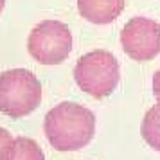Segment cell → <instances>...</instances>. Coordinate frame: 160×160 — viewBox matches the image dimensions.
<instances>
[{
	"label": "cell",
	"mask_w": 160,
	"mask_h": 160,
	"mask_svg": "<svg viewBox=\"0 0 160 160\" xmlns=\"http://www.w3.org/2000/svg\"><path fill=\"white\" fill-rule=\"evenodd\" d=\"M119 78L121 74L115 56L102 49L87 52L74 67V79L78 87L95 99H102L112 94L119 83Z\"/></svg>",
	"instance_id": "3"
},
{
	"label": "cell",
	"mask_w": 160,
	"mask_h": 160,
	"mask_svg": "<svg viewBox=\"0 0 160 160\" xmlns=\"http://www.w3.org/2000/svg\"><path fill=\"white\" fill-rule=\"evenodd\" d=\"M45 135L58 151H78L94 138L95 115L78 102H59L45 115Z\"/></svg>",
	"instance_id": "1"
},
{
	"label": "cell",
	"mask_w": 160,
	"mask_h": 160,
	"mask_svg": "<svg viewBox=\"0 0 160 160\" xmlns=\"http://www.w3.org/2000/svg\"><path fill=\"white\" fill-rule=\"evenodd\" d=\"M153 94L157 97V101L160 102V70H157L153 76Z\"/></svg>",
	"instance_id": "10"
},
{
	"label": "cell",
	"mask_w": 160,
	"mask_h": 160,
	"mask_svg": "<svg viewBox=\"0 0 160 160\" xmlns=\"http://www.w3.org/2000/svg\"><path fill=\"white\" fill-rule=\"evenodd\" d=\"M2 160H45L42 148L32 138L16 137L4 149Z\"/></svg>",
	"instance_id": "7"
},
{
	"label": "cell",
	"mask_w": 160,
	"mask_h": 160,
	"mask_svg": "<svg viewBox=\"0 0 160 160\" xmlns=\"http://www.w3.org/2000/svg\"><path fill=\"white\" fill-rule=\"evenodd\" d=\"M13 138L9 135L8 130H4V128H0V160H2V155H4V149L8 148V144L11 142Z\"/></svg>",
	"instance_id": "9"
},
{
	"label": "cell",
	"mask_w": 160,
	"mask_h": 160,
	"mask_svg": "<svg viewBox=\"0 0 160 160\" xmlns=\"http://www.w3.org/2000/svg\"><path fill=\"white\" fill-rule=\"evenodd\" d=\"M121 45L130 58L137 61H148L160 54V23L135 16L121 31Z\"/></svg>",
	"instance_id": "5"
},
{
	"label": "cell",
	"mask_w": 160,
	"mask_h": 160,
	"mask_svg": "<svg viewBox=\"0 0 160 160\" xmlns=\"http://www.w3.org/2000/svg\"><path fill=\"white\" fill-rule=\"evenodd\" d=\"M42 102V85L27 68H11L0 74V112L9 117H25Z\"/></svg>",
	"instance_id": "2"
},
{
	"label": "cell",
	"mask_w": 160,
	"mask_h": 160,
	"mask_svg": "<svg viewBox=\"0 0 160 160\" xmlns=\"http://www.w3.org/2000/svg\"><path fill=\"white\" fill-rule=\"evenodd\" d=\"M78 9L85 20L106 25L122 13L124 0H78Z\"/></svg>",
	"instance_id": "6"
},
{
	"label": "cell",
	"mask_w": 160,
	"mask_h": 160,
	"mask_svg": "<svg viewBox=\"0 0 160 160\" xmlns=\"http://www.w3.org/2000/svg\"><path fill=\"white\" fill-rule=\"evenodd\" d=\"M140 133L148 146H151L153 149L160 151V102L148 110L144 115L142 126H140Z\"/></svg>",
	"instance_id": "8"
},
{
	"label": "cell",
	"mask_w": 160,
	"mask_h": 160,
	"mask_svg": "<svg viewBox=\"0 0 160 160\" xmlns=\"http://www.w3.org/2000/svg\"><path fill=\"white\" fill-rule=\"evenodd\" d=\"M4 4H6V0H0V13H2V9H4Z\"/></svg>",
	"instance_id": "11"
},
{
	"label": "cell",
	"mask_w": 160,
	"mask_h": 160,
	"mask_svg": "<svg viewBox=\"0 0 160 160\" xmlns=\"http://www.w3.org/2000/svg\"><path fill=\"white\" fill-rule=\"evenodd\" d=\"M29 54L42 65H58L72 51V32L59 20H43L31 31Z\"/></svg>",
	"instance_id": "4"
}]
</instances>
